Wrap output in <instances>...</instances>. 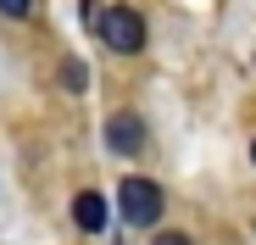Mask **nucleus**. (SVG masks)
<instances>
[{
    "label": "nucleus",
    "instance_id": "nucleus-1",
    "mask_svg": "<svg viewBox=\"0 0 256 245\" xmlns=\"http://www.w3.org/2000/svg\"><path fill=\"white\" fill-rule=\"evenodd\" d=\"M117 206H122V223H128V228H156L167 195H162V184H150V178H122Z\"/></svg>",
    "mask_w": 256,
    "mask_h": 245
},
{
    "label": "nucleus",
    "instance_id": "nucleus-2",
    "mask_svg": "<svg viewBox=\"0 0 256 245\" xmlns=\"http://www.w3.org/2000/svg\"><path fill=\"white\" fill-rule=\"evenodd\" d=\"M95 28H100V39H106L117 56H134V50L145 45V17H140L134 6H106V12L95 17Z\"/></svg>",
    "mask_w": 256,
    "mask_h": 245
},
{
    "label": "nucleus",
    "instance_id": "nucleus-3",
    "mask_svg": "<svg viewBox=\"0 0 256 245\" xmlns=\"http://www.w3.org/2000/svg\"><path fill=\"white\" fill-rule=\"evenodd\" d=\"M145 145V122L134 117V112H117L112 122H106V150L112 156H134Z\"/></svg>",
    "mask_w": 256,
    "mask_h": 245
},
{
    "label": "nucleus",
    "instance_id": "nucleus-4",
    "mask_svg": "<svg viewBox=\"0 0 256 245\" xmlns=\"http://www.w3.org/2000/svg\"><path fill=\"white\" fill-rule=\"evenodd\" d=\"M106 218H112L106 195H100V190H78V200H72V223H78L84 234H100V228H106Z\"/></svg>",
    "mask_w": 256,
    "mask_h": 245
},
{
    "label": "nucleus",
    "instance_id": "nucleus-5",
    "mask_svg": "<svg viewBox=\"0 0 256 245\" xmlns=\"http://www.w3.org/2000/svg\"><path fill=\"white\" fill-rule=\"evenodd\" d=\"M62 84H67V90H84V62H67V67H62Z\"/></svg>",
    "mask_w": 256,
    "mask_h": 245
},
{
    "label": "nucleus",
    "instance_id": "nucleus-6",
    "mask_svg": "<svg viewBox=\"0 0 256 245\" xmlns=\"http://www.w3.org/2000/svg\"><path fill=\"white\" fill-rule=\"evenodd\" d=\"M34 0H0V17H28Z\"/></svg>",
    "mask_w": 256,
    "mask_h": 245
},
{
    "label": "nucleus",
    "instance_id": "nucleus-7",
    "mask_svg": "<svg viewBox=\"0 0 256 245\" xmlns=\"http://www.w3.org/2000/svg\"><path fill=\"white\" fill-rule=\"evenodd\" d=\"M156 245H195V240H190V234H178V228H173V234H156Z\"/></svg>",
    "mask_w": 256,
    "mask_h": 245
},
{
    "label": "nucleus",
    "instance_id": "nucleus-8",
    "mask_svg": "<svg viewBox=\"0 0 256 245\" xmlns=\"http://www.w3.org/2000/svg\"><path fill=\"white\" fill-rule=\"evenodd\" d=\"M78 12H84V22H95L100 17V0H78Z\"/></svg>",
    "mask_w": 256,
    "mask_h": 245
},
{
    "label": "nucleus",
    "instance_id": "nucleus-9",
    "mask_svg": "<svg viewBox=\"0 0 256 245\" xmlns=\"http://www.w3.org/2000/svg\"><path fill=\"white\" fill-rule=\"evenodd\" d=\"M250 162H256V140H250Z\"/></svg>",
    "mask_w": 256,
    "mask_h": 245
}]
</instances>
